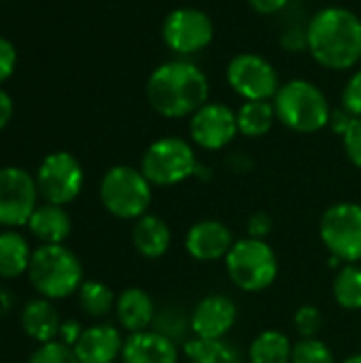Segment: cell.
I'll list each match as a JSON object with an SVG mask.
<instances>
[{
	"label": "cell",
	"instance_id": "cell-19",
	"mask_svg": "<svg viewBox=\"0 0 361 363\" xmlns=\"http://www.w3.org/2000/svg\"><path fill=\"white\" fill-rule=\"evenodd\" d=\"M132 245L143 257L160 259L172 245V232L162 217L147 213L132 225Z\"/></svg>",
	"mask_w": 361,
	"mask_h": 363
},
{
	"label": "cell",
	"instance_id": "cell-38",
	"mask_svg": "<svg viewBox=\"0 0 361 363\" xmlns=\"http://www.w3.org/2000/svg\"><path fill=\"white\" fill-rule=\"evenodd\" d=\"M249 2V6L255 11V13H260V15H274V13H281L287 4H289V0H247Z\"/></svg>",
	"mask_w": 361,
	"mask_h": 363
},
{
	"label": "cell",
	"instance_id": "cell-27",
	"mask_svg": "<svg viewBox=\"0 0 361 363\" xmlns=\"http://www.w3.org/2000/svg\"><path fill=\"white\" fill-rule=\"evenodd\" d=\"M332 296L340 308L361 311V266L345 264L338 268L332 283Z\"/></svg>",
	"mask_w": 361,
	"mask_h": 363
},
{
	"label": "cell",
	"instance_id": "cell-6",
	"mask_svg": "<svg viewBox=\"0 0 361 363\" xmlns=\"http://www.w3.org/2000/svg\"><path fill=\"white\" fill-rule=\"evenodd\" d=\"M223 262L232 285L245 294L266 291L279 277V257L266 240L240 238Z\"/></svg>",
	"mask_w": 361,
	"mask_h": 363
},
{
	"label": "cell",
	"instance_id": "cell-17",
	"mask_svg": "<svg viewBox=\"0 0 361 363\" xmlns=\"http://www.w3.org/2000/svg\"><path fill=\"white\" fill-rule=\"evenodd\" d=\"M181 349L166 336L145 330L136 334H128L121 349L123 363H179Z\"/></svg>",
	"mask_w": 361,
	"mask_h": 363
},
{
	"label": "cell",
	"instance_id": "cell-5",
	"mask_svg": "<svg viewBox=\"0 0 361 363\" xmlns=\"http://www.w3.org/2000/svg\"><path fill=\"white\" fill-rule=\"evenodd\" d=\"M100 202L113 217L136 221L149 213L153 202V185L140 168L113 166L100 181Z\"/></svg>",
	"mask_w": 361,
	"mask_h": 363
},
{
	"label": "cell",
	"instance_id": "cell-29",
	"mask_svg": "<svg viewBox=\"0 0 361 363\" xmlns=\"http://www.w3.org/2000/svg\"><path fill=\"white\" fill-rule=\"evenodd\" d=\"M291 363H336V357L328 342L319 338H300L294 345Z\"/></svg>",
	"mask_w": 361,
	"mask_h": 363
},
{
	"label": "cell",
	"instance_id": "cell-12",
	"mask_svg": "<svg viewBox=\"0 0 361 363\" xmlns=\"http://www.w3.org/2000/svg\"><path fill=\"white\" fill-rule=\"evenodd\" d=\"M36 179L17 166L0 168V225L19 228L28 225L34 208L38 206Z\"/></svg>",
	"mask_w": 361,
	"mask_h": 363
},
{
	"label": "cell",
	"instance_id": "cell-42",
	"mask_svg": "<svg viewBox=\"0 0 361 363\" xmlns=\"http://www.w3.org/2000/svg\"><path fill=\"white\" fill-rule=\"evenodd\" d=\"M343 363H361V353H355V355H349Z\"/></svg>",
	"mask_w": 361,
	"mask_h": 363
},
{
	"label": "cell",
	"instance_id": "cell-11",
	"mask_svg": "<svg viewBox=\"0 0 361 363\" xmlns=\"http://www.w3.org/2000/svg\"><path fill=\"white\" fill-rule=\"evenodd\" d=\"M226 79L234 94L243 100H272L281 87L274 66L266 57L251 51L238 53L230 60Z\"/></svg>",
	"mask_w": 361,
	"mask_h": 363
},
{
	"label": "cell",
	"instance_id": "cell-15",
	"mask_svg": "<svg viewBox=\"0 0 361 363\" xmlns=\"http://www.w3.org/2000/svg\"><path fill=\"white\" fill-rule=\"evenodd\" d=\"M232 230L219 219H202L194 223L185 234V251L191 259L200 264H213L226 259L234 247Z\"/></svg>",
	"mask_w": 361,
	"mask_h": 363
},
{
	"label": "cell",
	"instance_id": "cell-26",
	"mask_svg": "<svg viewBox=\"0 0 361 363\" xmlns=\"http://www.w3.org/2000/svg\"><path fill=\"white\" fill-rule=\"evenodd\" d=\"M151 330L157 332V334H162V336H166L168 340H172L179 347H183L191 338V321H189V315L179 304H166V306L157 308Z\"/></svg>",
	"mask_w": 361,
	"mask_h": 363
},
{
	"label": "cell",
	"instance_id": "cell-41",
	"mask_svg": "<svg viewBox=\"0 0 361 363\" xmlns=\"http://www.w3.org/2000/svg\"><path fill=\"white\" fill-rule=\"evenodd\" d=\"M211 174H213V172H211V168H204L202 164H198V168H196V172H194V177H196V179H200V181H209V179H211Z\"/></svg>",
	"mask_w": 361,
	"mask_h": 363
},
{
	"label": "cell",
	"instance_id": "cell-30",
	"mask_svg": "<svg viewBox=\"0 0 361 363\" xmlns=\"http://www.w3.org/2000/svg\"><path fill=\"white\" fill-rule=\"evenodd\" d=\"M326 319H323V313L313 306V304H304L296 311L294 315V328L298 332L300 338H317V334L321 332Z\"/></svg>",
	"mask_w": 361,
	"mask_h": 363
},
{
	"label": "cell",
	"instance_id": "cell-24",
	"mask_svg": "<svg viewBox=\"0 0 361 363\" xmlns=\"http://www.w3.org/2000/svg\"><path fill=\"white\" fill-rule=\"evenodd\" d=\"M32 251L28 240L15 232H0V279H17L28 272Z\"/></svg>",
	"mask_w": 361,
	"mask_h": 363
},
{
	"label": "cell",
	"instance_id": "cell-13",
	"mask_svg": "<svg viewBox=\"0 0 361 363\" xmlns=\"http://www.w3.org/2000/svg\"><path fill=\"white\" fill-rule=\"evenodd\" d=\"M236 136V111L221 102H206L189 117V138L204 151H221Z\"/></svg>",
	"mask_w": 361,
	"mask_h": 363
},
{
	"label": "cell",
	"instance_id": "cell-14",
	"mask_svg": "<svg viewBox=\"0 0 361 363\" xmlns=\"http://www.w3.org/2000/svg\"><path fill=\"white\" fill-rule=\"evenodd\" d=\"M191 336L204 340H221L234 330L238 321V306L223 294L204 296L189 313Z\"/></svg>",
	"mask_w": 361,
	"mask_h": 363
},
{
	"label": "cell",
	"instance_id": "cell-20",
	"mask_svg": "<svg viewBox=\"0 0 361 363\" xmlns=\"http://www.w3.org/2000/svg\"><path fill=\"white\" fill-rule=\"evenodd\" d=\"M28 230L34 238H38L43 245H64V240L70 236L72 221L64 206L57 204H38L28 221Z\"/></svg>",
	"mask_w": 361,
	"mask_h": 363
},
{
	"label": "cell",
	"instance_id": "cell-40",
	"mask_svg": "<svg viewBox=\"0 0 361 363\" xmlns=\"http://www.w3.org/2000/svg\"><path fill=\"white\" fill-rule=\"evenodd\" d=\"M228 166H230L234 172H247V170L253 168V162H251V157L245 155V153H234V155L228 157Z\"/></svg>",
	"mask_w": 361,
	"mask_h": 363
},
{
	"label": "cell",
	"instance_id": "cell-32",
	"mask_svg": "<svg viewBox=\"0 0 361 363\" xmlns=\"http://www.w3.org/2000/svg\"><path fill=\"white\" fill-rule=\"evenodd\" d=\"M340 100L345 111H349L353 117H361V68L351 74V79L343 87Z\"/></svg>",
	"mask_w": 361,
	"mask_h": 363
},
{
	"label": "cell",
	"instance_id": "cell-16",
	"mask_svg": "<svg viewBox=\"0 0 361 363\" xmlns=\"http://www.w3.org/2000/svg\"><path fill=\"white\" fill-rule=\"evenodd\" d=\"M123 338L113 323H96L85 328L79 342L72 347L79 363H113L121 357Z\"/></svg>",
	"mask_w": 361,
	"mask_h": 363
},
{
	"label": "cell",
	"instance_id": "cell-39",
	"mask_svg": "<svg viewBox=\"0 0 361 363\" xmlns=\"http://www.w3.org/2000/svg\"><path fill=\"white\" fill-rule=\"evenodd\" d=\"M11 117H13V100L4 89H0V132L9 125Z\"/></svg>",
	"mask_w": 361,
	"mask_h": 363
},
{
	"label": "cell",
	"instance_id": "cell-36",
	"mask_svg": "<svg viewBox=\"0 0 361 363\" xmlns=\"http://www.w3.org/2000/svg\"><path fill=\"white\" fill-rule=\"evenodd\" d=\"M353 121H355V117H353L349 111H345V108L340 106V108H332V115H330V123H328V128H330L334 134L345 136V134L349 132V128L353 125Z\"/></svg>",
	"mask_w": 361,
	"mask_h": 363
},
{
	"label": "cell",
	"instance_id": "cell-10",
	"mask_svg": "<svg viewBox=\"0 0 361 363\" xmlns=\"http://www.w3.org/2000/svg\"><path fill=\"white\" fill-rule=\"evenodd\" d=\"M34 179H36L38 196L45 202L66 206L79 198L85 174L79 160L72 153L55 151L40 162Z\"/></svg>",
	"mask_w": 361,
	"mask_h": 363
},
{
	"label": "cell",
	"instance_id": "cell-1",
	"mask_svg": "<svg viewBox=\"0 0 361 363\" xmlns=\"http://www.w3.org/2000/svg\"><path fill=\"white\" fill-rule=\"evenodd\" d=\"M306 49L326 70H351L361 60V19L345 6L319 9L306 26Z\"/></svg>",
	"mask_w": 361,
	"mask_h": 363
},
{
	"label": "cell",
	"instance_id": "cell-34",
	"mask_svg": "<svg viewBox=\"0 0 361 363\" xmlns=\"http://www.w3.org/2000/svg\"><path fill=\"white\" fill-rule=\"evenodd\" d=\"M274 228V219L266 213V211H255L249 219H247V236L249 238H257V240H266L270 236Z\"/></svg>",
	"mask_w": 361,
	"mask_h": 363
},
{
	"label": "cell",
	"instance_id": "cell-33",
	"mask_svg": "<svg viewBox=\"0 0 361 363\" xmlns=\"http://www.w3.org/2000/svg\"><path fill=\"white\" fill-rule=\"evenodd\" d=\"M343 145H345V153L349 162L361 170V117H355L353 125L343 136Z\"/></svg>",
	"mask_w": 361,
	"mask_h": 363
},
{
	"label": "cell",
	"instance_id": "cell-18",
	"mask_svg": "<svg viewBox=\"0 0 361 363\" xmlns=\"http://www.w3.org/2000/svg\"><path fill=\"white\" fill-rule=\"evenodd\" d=\"M155 313H157V306L153 298L140 287H128L117 296L115 315H117L121 330H126L128 334L151 330Z\"/></svg>",
	"mask_w": 361,
	"mask_h": 363
},
{
	"label": "cell",
	"instance_id": "cell-31",
	"mask_svg": "<svg viewBox=\"0 0 361 363\" xmlns=\"http://www.w3.org/2000/svg\"><path fill=\"white\" fill-rule=\"evenodd\" d=\"M28 363H79V359H77L72 347H66L60 340H53V342L40 345L30 355Z\"/></svg>",
	"mask_w": 361,
	"mask_h": 363
},
{
	"label": "cell",
	"instance_id": "cell-37",
	"mask_svg": "<svg viewBox=\"0 0 361 363\" xmlns=\"http://www.w3.org/2000/svg\"><path fill=\"white\" fill-rule=\"evenodd\" d=\"M81 334H83L81 323H79V321H74V319H68V321H62L60 332H57V338H60V342H62V345H66V347H74V345L79 342Z\"/></svg>",
	"mask_w": 361,
	"mask_h": 363
},
{
	"label": "cell",
	"instance_id": "cell-8",
	"mask_svg": "<svg viewBox=\"0 0 361 363\" xmlns=\"http://www.w3.org/2000/svg\"><path fill=\"white\" fill-rule=\"evenodd\" d=\"M319 238L330 257L343 264L361 262V204L336 202L319 221Z\"/></svg>",
	"mask_w": 361,
	"mask_h": 363
},
{
	"label": "cell",
	"instance_id": "cell-9",
	"mask_svg": "<svg viewBox=\"0 0 361 363\" xmlns=\"http://www.w3.org/2000/svg\"><path fill=\"white\" fill-rule=\"evenodd\" d=\"M213 19L204 11L194 6H179L170 11L162 23L164 45L181 57H189L204 51L213 43Z\"/></svg>",
	"mask_w": 361,
	"mask_h": 363
},
{
	"label": "cell",
	"instance_id": "cell-2",
	"mask_svg": "<svg viewBox=\"0 0 361 363\" xmlns=\"http://www.w3.org/2000/svg\"><path fill=\"white\" fill-rule=\"evenodd\" d=\"M209 79L200 66L181 57L160 64L147 79V100L166 119L191 117L209 102Z\"/></svg>",
	"mask_w": 361,
	"mask_h": 363
},
{
	"label": "cell",
	"instance_id": "cell-3",
	"mask_svg": "<svg viewBox=\"0 0 361 363\" xmlns=\"http://www.w3.org/2000/svg\"><path fill=\"white\" fill-rule=\"evenodd\" d=\"M277 121L296 134H317L330 123L332 106L326 94L306 79L283 83L272 98Z\"/></svg>",
	"mask_w": 361,
	"mask_h": 363
},
{
	"label": "cell",
	"instance_id": "cell-23",
	"mask_svg": "<svg viewBox=\"0 0 361 363\" xmlns=\"http://www.w3.org/2000/svg\"><path fill=\"white\" fill-rule=\"evenodd\" d=\"M277 121L272 100H245L236 111L238 134L245 138H262L266 136Z\"/></svg>",
	"mask_w": 361,
	"mask_h": 363
},
{
	"label": "cell",
	"instance_id": "cell-25",
	"mask_svg": "<svg viewBox=\"0 0 361 363\" xmlns=\"http://www.w3.org/2000/svg\"><path fill=\"white\" fill-rule=\"evenodd\" d=\"M183 355L189 359V363H243L240 351L228 340H204L191 336L183 347Z\"/></svg>",
	"mask_w": 361,
	"mask_h": 363
},
{
	"label": "cell",
	"instance_id": "cell-7",
	"mask_svg": "<svg viewBox=\"0 0 361 363\" xmlns=\"http://www.w3.org/2000/svg\"><path fill=\"white\" fill-rule=\"evenodd\" d=\"M194 145L179 136L153 140L140 160V170L155 187H172L194 177L198 168Z\"/></svg>",
	"mask_w": 361,
	"mask_h": 363
},
{
	"label": "cell",
	"instance_id": "cell-35",
	"mask_svg": "<svg viewBox=\"0 0 361 363\" xmlns=\"http://www.w3.org/2000/svg\"><path fill=\"white\" fill-rule=\"evenodd\" d=\"M15 66H17V49L9 38L0 36V85L6 79H11Z\"/></svg>",
	"mask_w": 361,
	"mask_h": 363
},
{
	"label": "cell",
	"instance_id": "cell-22",
	"mask_svg": "<svg viewBox=\"0 0 361 363\" xmlns=\"http://www.w3.org/2000/svg\"><path fill=\"white\" fill-rule=\"evenodd\" d=\"M294 345L289 336L281 330H264L260 332L247 351L249 363H291Z\"/></svg>",
	"mask_w": 361,
	"mask_h": 363
},
{
	"label": "cell",
	"instance_id": "cell-4",
	"mask_svg": "<svg viewBox=\"0 0 361 363\" xmlns=\"http://www.w3.org/2000/svg\"><path fill=\"white\" fill-rule=\"evenodd\" d=\"M28 279L47 300H64L83 285V266L64 245H40L30 259Z\"/></svg>",
	"mask_w": 361,
	"mask_h": 363
},
{
	"label": "cell",
	"instance_id": "cell-28",
	"mask_svg": "<svg viewBox=\"0 0 361 363\" xmlns=\"http://www.w3.org/2000/svg\"><path fill=\"white\" fill-rule=\"evenodd\" d=\"M77 294L81 311L91 319H104L111 311H115L117 296L100 281H83Z\"/></svg>",
	"mask_w": 361,
	"mask_h": 363
},
{
	"label": "cell",
	"instance_id": "cell-21",
	"mask_svg": "<svg viewBox=\"0 0 361 363\" xmlns=\"http://www.w3.org/2000/svg\"><path fill=\"white\" fill-rule=\"evenodd\" d=\"M60 325H62L60 315L51 304V300L47 298H34L21 311V328L26 336H30L40 345L53 342L57 338Z\"/></svg>",
	"mask_w": 361,
	"mask_h": 363
}]
</instances>
